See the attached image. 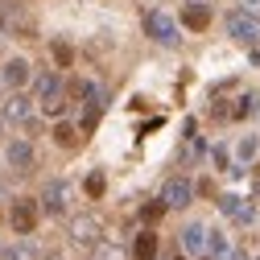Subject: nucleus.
<instances>
[{
	"label": "nucleus",
	"instance_id": "3",
	"mask_svg": "<svg viewBox=\"0 0 260 260\" xmlns=\"http://www.w3.org/2000/svg\"><path fill=\"white\" fill-rule=\"evenodd\" d=\"M9 223H13L17 236H29V232L38 227V203H34V199H17L13 211H9Z\"/></svg>",
	"mask_w": 260,
	"mask_h": 260
},
{
	"label": "nucleus",
	"instance_id": "18",
	"mask_svg": "<svg viewBox=\"0 0 260 260\" xmlns=\"http://www.w3.org/2000/svg\"><path fill=\"white\" fill-rule=\"evenodd\" d=\"M161 215H166V203H161V199H157V203H149V207H141V219H145L149 227H153Z\"/></svg>",
	"mask_w": 260,
	"mask_h": 260
},
{
	"label": "nucleus",
	"instance_id": "29",
	"mask_svg": "<svg viewBox=\"0 0 260 260\" xmlns=\"http://www.w3.org/2000/svg\"><path fill=\"white\" fill-rule=\"evenodd\" d=\"M236 260H248V256H236Z\"/></svg>",
	"mask_w": 260,
	"mask_h": 260
},
{
	"label": "nucleus",
	"instance_id": "4",
	"mask_svg": "<svg viewBox=\"0 0 260 260\" xmlns=\"http://www.w3.org/2000/svg\"><path fill=\"white\" fill-rule=\"evenodd\" d=\"M100 232H104V223L95 219V215H79V219L71 223V244L91 248V244H100Z\"/></svg>",
	"mask_w": 260,
	"mask_h": 260
},
{
	"label": "nucleus",
	"instance_id": "2",
	"mask_svg": "<svg viewBox=\"0 0 260 260\" xmlns=\"http://www.w3.org/2000/svg\"><path fill=\"white\" fill-rule=\"evenodd\" d=\"M227 34H232L240 46H256V42H260V17H252V13H232V17H227Z\"/></svg>",
	"mask_w": 260,
	"mask_h": 260
},
{
	"label": "nucleus",
	"instance_id": "32",
	"mask_svg": "<svg viewBox=\"0 0 260 260\" xmlns=\"http://www.w3.org/2000/svg\"><path fill=\"white\" fill-rule=\"evenodd\" d=\"M207 260H211V256H207Z\"/></svg>",
	"mask_w": 260,
	"mask_h": 260
},
{
	"label": "nucleus",
	"instance_id": "15",
	"mask_svg": "<svg viewBox=\"0 0 260 260\" xmlns=\"http://www.w3.org/2000/svg\"><path fill=\"white\" fill-rule=\"evenodd\" d=\"M38 95H42V100L62 95V79H58V75H42V79H38Z\"/></svg>",
	"mask_w": 260,
	"mask_h": 260
},
{
	"label": "nucleus",
	"instance_id": "5",
	"mask_svg": "<svg viewBox=\"0 0 260 260\" xmlns=\"http://www.w3.org/2000/svg\"><path fill=\"white\" fill-rule=\"evenodd\" d=\"M71 182H46V190H42V203H46V211L50 215H62L71 207Z\"/></svg>",
	"mask_w": 260,
	"mask_h": 260
},
{
	"label": "nucleus",
	"instance_id": "1",
	"mask_svg": "<svg viewBox=\"0 0 260 260\" xmlns=\"http://www.w3.org/2000/svg\"><path fill=\"white\" fill-rule=\"evenodd\" d=\"M145 34L153 38V42H161V46H178L182 38H178V21L170 17V13H161V9H149L145 13Z\"/></svg>",
	"mask_w": 260,
	"mask_h": 260
},
{
	"label": "nucleus",
	"instance_id": "19",
	"mask_svg": "<svg viewBox=\"0 0 260 260\" xmlns=\"http://www.w3.org/2000/svg\"><path fill=\"white\" fill-rule=\"evenodd\" d=\"M104 190H108V178L104 174H91L87 178V194H91V199H104Z\"/></svg>",
	"mask_w": 260,
	"mask_h": 260
},
{
	"label": "nucleus",
	"instance_id": "12",
	"mask_svg": "<svg viewBox=\"0 0 260 260\" xmlns=\"http://www.w3.org/2000/svg\"><path fill=\"white\" fill-rule=\"evenodd\" d=\"M133 256H137V260H153V256H157V236H153V232H141L137 244H133Z\"/></svg>",
	"mask_w": 260,
	"mask_h": 260
},
{
	"label": "nucleus",
	"instance_id": "22",
	"mask_svg": "<svg viewBox=\"0 0 260 260\" xmlns=\"http://www.w3.org/2000/svg\"><path fill=\"white\" fill-rule=\"evenodd\" d=\"M71 100H79V104H83V100H91V83L75 79V83H71Z\"/></svg>",
	"mask_w": 260,
	"mask_h": 260
},
{
	"label": "nucleus",
	"instance_id": "9",
	"mask_svg": "<svg viewBox=\"0 0 260 260\" xmlns=\"http://www.w3.org/2000/svg\"><path fill=\"white\" fill-rule=\"evenodd\" d=\"M0 79H5V87H25V79H29V62L25 58H9L5 62V71H0Z\"/></svg>",
	"mask_w": 260,
	"mask_h": 260
},
{
	"label": "nucleus",
	"instance_id": "25",
	"mask_svg": "<svg viewBox=\"0 0 260 260\" xmlns=\"http://www.w3.org/2000/svg\"><path fill=\"white\" fill-rule=\"evenodd\" d=\"M240 5H244L240 13H252V17H260V0H240Z\"/></svg>",
	"mask_w": 260,
	"mask_h": 260
},
{
	"label": "nucleus",
	"instance_id": "7",
	"mask_svg": "<svg viewBox=\"0 0 260 260\" xmlns=\"http://www.w3.org/2000/svg\"><path fill=\"white\" fill-rule=\"evenodd\" d=\"M9 166L17 174H29V170H34V145H29V141H13L9 145Z\"/></svg>",
	"mask_w": 260,
	"mask_h": 260
},
{
	"label": "nucleus",
	"instance_id": "24",
	"mask_svg": "<svg viewBox=\"0 0 260 260\" xmlns=\"http://www.w3.org/2000/svg\"><path fill=\"white\" fill-rule=\"evenodd\" d=\"M252 153H256V137H244V141H240V157H244V161H248V157H252Z\"/></svg>",
	"mask_w": 260,
	"mask_h": 260
},
{
	"label": "nucleus",
	"instance_id": "17",
	"mask_svg": "<svg viewBox=\"0 0 260 260\" xmlns=\"http://www.w3.org/2000/svg\"><path fill=\"white\" fill-rule=\"evenodd\" d=\"M0 260H34V248L17 244V248H0Z\"/></svg>",
	"mask_w": 260,
	"mask_h": 260
},
{
	"label": "nucleus",
	"instance_id": "13",
	"mask_svg": "<svg viewBox=\"0 0 260 260\" xmlns=\"http://www.w3.org/2000/svg\"><path fill=\"white\" fill-rule=\"evenodd\" d=\"M207 244V227H199V223H190L186 232H182V248H190V252H199Z\"/></svg>",
	"mask_w": 260,
	"mask_h": 260
},
{
	"label": "nucleus",
	"instance_id": "27",
	"mask_svg": "<svg viewBox=\"0 0 260 260\" xmlns=\"http://www.w3.org/2000/svg\"><path fill=\"white\" fill-rule=\"evenodd\" d=\"M5 25H9V21H5V13H0V38H5Z\"/></svg>",
	"mask_w": 260,
	"mask_h": 260
},
{
	"label": "nucleus",
	"instance_id": "11",
	"mask_svg": "<svg viewBox=\"0 0 260 260\" xmlns=\"http://www.w3.org/2000/svg\"><path fill=\"white\" fill-rule=\"evenodd\" d=\"M256 108H260V95L256 91H244L240 100H236V108H232V116L236 120H248V116H256Z\"/></svg>",
	"mask_w": 260,
	"mask_h": 260
},
{
	"label": "nucleus",
	"instance_id": "21",
	"mask_svg": "<svg viewBox=\"0 0 260 260\" xmlns=\"http://www.w3.org/2000/svg\"><path fill=\"white\" fill-rule=\"evenodd\" d=\"M223 256H227V240L219 232H211V260H223Z\"/></svg>",
	"mask_w": 260,
	"mask_h": 260
},
{
	"label": "nucleus",
	"instance_id": "28",
	"mask_svg": "<svg viewBox=\"0 0 260 260\" xmlns=\"http://www.w3.org/2000/svg\"><path fill=\"white\" fill-rule=\"evenodd\" d=\"M46 260H62V256H46Z\"/></svg>",
	"mask_w": 260,
	"mask_h": 260
},
{
	"label": "nucleus",
	"instance_id": "30",
	"mask_svg": "<svg viewBox=\"0 0 260 260\" xmlns=\"http://www.w3.org/2000/svg\"><path fill=\"white\" fill-rule=\"evenodd\" d=\"M0 128H5V120H0Z\"/></svg>",
	"mask_w": 260,
	"mask_h": 260
},
{
	"label": "nucleus",
	"instance_id": "16",
	"mask_svg": "<svg viewBox=\"0 0 260 260\" xmlns=\"http://www.w3.org/2000/svg\"><path fill=\"white\" fill-rule=\"evenodd\" d=\"M54 141H58L62 149H75V145H79L83 137L75 133V128H71V124H58V128H54Z\"/></svg>",
	"mask_w": 260,
	"mask_h": 260
},
{
	"label": "nucleus",
	"instance_id": "6",
	"mask_svg": "<svg viewBox=\"0 0 260 260\" xmlns=\"http://www.w3.org/2000/svg\"><path fill=\"white\" fill-rule=\"evenodd\" d=\"M190 194H194L190 182H186V178H174V182L166 186V194H161V203H166V211H182V207L190 203Z\"/></svg>",
	"mask_w": 260,
	"mask_h": 260
},
{
	"label": "nucleus",
	"instance_id": "23",
	"mask_svg": "<svg viewBox=\"0 0 260 260\" xmlns=\"http://www.w3.org/2000/svg\"><path fill=\"white\" fill-rule=\"evenodd\" d=\"M62 108H67V100H62V95H54V100H42V112H46V116H62Z\"/></svg>",
	"mask_w": 260,
	"mask_h": 260
},
{
	"label": "nucleus",
	"instance_id": "20",
	"mask_svg": "<svg viewBox=\"0 0 260 260\" xmlns=\"http://www.w3.org/2000/svg\"><path fill=\"white\" fill-rule=\"evenodd\" d=\"M54 58L62 62V67H71V62H75V50H71V42H54Z\"/></svg>",
	"mask_w": 260,
	"mask_h": 260
},
{
	"label": "nucleus",
	"instance_id": "10",
	"mask_svg": "<svg viewBox=\"0 0 260 260\" xmlns=\"http://www.w3.org/2000/svg\"><path fill=\"white\" fill-rule=\"evenodd\" d=\"M29 116H34V104H29L25 95H13V100L5 104V120L9 124H29Z\"/></svg>",
	"mask_w": 260,
	"mask_h": 260
},
{
	"label": "nucleus",
	"instance_id": "8",
	"mask_svg": "<svg viewBox=\"0 0 260 260\" xmlns=\"http://www.w3.org/2000/svg\"><path fill=\"white\" fill-rule=\"evenodd\" d=\"M182 25L194 29V34H203V29L211 25V5H186L182 9Z\"/></svg>",
	"mask_w": 260,
	"mask_h": 260
},
{
	"label": "nucleus",
	"instance_id": "31",
	"mask_svg": "<svg viewBox=\"0 0 260 260\" xmlns=\"http://www.w3.org/2000/svg\"><path fill=\"white\" fill-rule=\"evenodd\" d=\"M174 260H182V256H174Z\"/></svg>",
	"mask_w": 260,
	"mask_h": 260
},
{
	"label": "nucleus",
	"instance_id": "26",
	"mask_svg": "<svg viewBox=\"0 0 260 260\" xmlns=\"http://www.w3.org/2000/svg\"><path fill=\"white\" fill-rule=\"evenodd\" d=\"M5 199H9V186H5V182H0V203H5Z\"/></svg>",
	"mask_w": 260,
	"mask_h": 260
},
{
	"label": "nucleus",
	"instance_id": "14",
	"mask_svg": "<svg viewBox=\"0 0 260 260\" xmlns=\"http://www.w3.org/2000/svg\"><path fill=\"white\" fill-rule=\"evenodd\" d=\"M124 256H128V252H124L116 240H104V244H95V256H91V260H124Z\"/></svg>",
	"mask_w": 260,
	"mask_h": 260
}]
</instances>
